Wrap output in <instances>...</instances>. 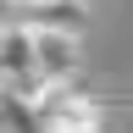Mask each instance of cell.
<instances>
[{"instance_id": "cell-2", "label": "cell", "mask_w": 133, "mask_h": 133, "mask_svg": "<svg viewBox=\"0 0 133 133\" xmlns=\"http://www.w3.org/2000/svg\"><path fill=\"white\" fill-rule=\"evenodd\" d=\"M39 89H44V83H39V66H33L28 22H17V17L0 6V94L17 100V105H28Z\"/></svg>"}, {"instance_id": "cell-4", "label": "cell", "mask_w": 133, "mask_h": 133, "mask_svg": "<svg viewBox=\"0 0 133 133\" xmlns=\"http://www.w3.org/2000/svg\"><path fill=\"white\" fill-rule=\"evenodd\" d=\"M0 133H33V122H28V111L17 105V100H6V111H0Z\"/></svg>"}, {"instance_id": "cell-3", "label": "cell", "mask_w": 133, "mask_h": 133, "mask_svg": "<svg viewBox=\"0 0 133 133\" xmlns=\"http://www.w3.org/2000/svg\"><path fill=\"white\" fill-rule=\"evenodd\" d=\"M28 39H33L39 83L83 78V33H78V28H28Z\"/></svg>"}, {"instance_id": "cell-5", "label": "cell", "mask_w": 133, "mask_h": 133, "mask_svg": "<svg viewBox=\"0 0 133 133\" xmlns=\"http://www.w3.org/2000/svg\"><path fill=\"white\" fill-rule=\"evenodd\" d=\"M6 11H22V6H39V0H0Z\"/></svg>"}, {"instance_id": "cell-1", "label": "cell", "mask_w": 133, "mask_h": 133, "mask_svg": "<svg viewBox=\"0 0 133 133\" xmlns=\"http://www.w3.org/2000/svg\"><path fill=\"white\" fill-rule=\"evenodd\" d=\"M22 111H28L33 133H105V100L94 89H83V78L44 83Z\"/></svg>"}]
</instances>
